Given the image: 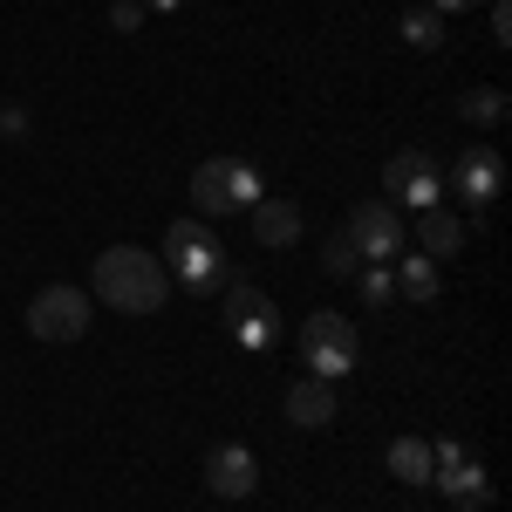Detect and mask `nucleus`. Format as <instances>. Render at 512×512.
I'll return each instance as SVG.
<instances>
[{"label":"nucleus","instance_id":"nucleus-5","mask_svg":"<svg viewBox=\"0 0 512 512\" xmlns=\"http://www.w3.org/2000/svg\"><path fill=\"white\" fill-rule=\"evenodd\" d=\"M28 335L35 342H82L89 335V294L69 287V280L41 287L35 301H28Z\"/></svg>","mask_w":512,"mask_h":512},{"label":"nucleus","instance_id":"nucleus-7","mask_svg":"<svg viewBox=\"0 0 512 512\" xmlns=\"http://www.w3.org/2000/svg\"><path fill=\"white\" fill-rule=\"evenodd\" d=\"M342 233H349V246L362 253V267H390L396 253L410 246V233H403V219H396V205H355Z\"/></svg>","mask_w":512,"mask_h":512},{"label":"nucleus","instance_id":"nucleus-12","mask_svg":"<svg viewBox=\"0 0 512 512\" xmlns=\"http://www.w3.org/2000/svg\"><path fill=\"white\" fill-rule=\"evenodd\" d=\"M458 246H465V219H458V212H444V205L417 212V253H431V260H451Z\"/></svg>","mask_w":512,"mask_h":512},{"label":"nucleus","instance_id":"nucleus-15","mask_svg":"<svg viewBox=\"0 0 512 512\" xmlns=\"http://www.w3.org/2000/svg\"><path fill=\"white\" fill-rule=\"evenodd\" d=\"M396 294H410V301H437V260H431V253H396Z\"/></svg>","mask_w":512,"mask_h":512},{"label":"nucleus","instance_id":"nucleus-25","mask_svg":"<svg viewBox=\"0 0 512 512\" xmlns=\"http://www.w3.org/2000/svg\"><path fill=\"white\" fill-rule=\"evenodd\" d=\"M465 7H478V0H431V14H465Z\"/></svg>","mask_w":512,"mask_h":512},{"label":"nucleus","instance_id":"nucleus-9","mask_svg":"<svg viewBox=\"0 0 512 512\" xmlns=\"http://www.w3.org/2000/svg\"><path fill=\"white\" fill-rule=\"evenodd\" d=\"M205 485H212V499H253V492H260V458H253L246 444H212Z\"/></svg>","mask_w":512,"mask_h":512},{"label":"nucleus","instance_id":"nucleus-1","mask_svg":"<svg viewBox=\"0 0 512 512\" xmlns=\"http://www.w3.org/2000/svg\"><path fill=\"white\" fill-rule=\"evenodd\" d=\"M89 294L117 315H158L171 301V267L144 246H103L89 267Z\"/></svg>","mask_w":512,"mask_h":512},{"label":"nucleus","instance_id":"nucleus-2","mask_svg":"<svg viewBox=\"0 0 512 512\" xmlns=\"http://www.w3.org/2000/svg\"><path fill=\"white\" fill-rule=\"evenodd\" d=\"M164 267H171V280H185L192 294H212V287H226V246L205 233L198 219H171L164 226V253H158Z\"/></svg>","mask_w":512,"mask_h":512},{"label":"nucleus","instance_id":"nucleus-8","mask_svg":"<svg viewBox=\"0 0 512 512\" xmlns=\"http://www.w3.org/2000/svg\"><path fill=\"white\" fill-rule=\"evenodd\" d=\"M451 185H458V198H465L472 212H485V205H499V192H506V158H499V151H458Z\"/></svg>","mask_w":512,"mask_h":512},{"label":"nucleus","instance_id":"nucleus-10","mask_svg":"<svg viewBox=\"0 0 512 512\" xmlns=\"http://www.w3.org/2000/svg\"><path fill=\"white\" fill-rule=\"evenodd\" d=\"M335 410H342V403H335V383H321V376H301V383L287 390V424H294V431H328Z\"/></svg>","mask_w":512,"mask_h":512},{"label":"nucleus","instance_id":"nucleus-21","mask_svg":"<svg viewBox=\"0 0 512 512\" xmlns=\"http://www.w3.org/2000/svg\"><path fill=\"white\" fill-rule=\"evenodd\" d=\"M110 28H117V35H137V28H144V0H117V7H110Z\"/></svg>","mask_w":512,"mask_h":512},{"label":"nucleus","instance_id":"nucleus-18","mask_svg":"<svg viewBox=\"0 0 512 512\" xmlns=\"http://www.w3.org/2000/svg\"><path fill=\"white\" fill-rule=\"evenodd\" d=\"M403 41H410V48H444V14L410 7V14H403Z\"/></svg>","mask_w":512,"mask_h":512},{"label":"nucleus","instance_id":"nucleus-26","mask_svg":"<svg viewBox=\"0 0 512 512\" xmlns=\"http://www.w3.org/2000/svg\"><path fill=\"white\" fill-rule=\"evenodd\" d=\"M144 7H178V0H144Z\"/></svg>","mask_w":512,"mask_h":512},{"label":"nucleus","instance_id":"nucleus-17","mask_svg":"<svg viewBox=\"0 0 512 512\" xmlns=\"http://www.w3.org/2000/svg\"><path fill=\"white\" fill-rule=\"evenodd\" d=\"M458 110H465V123H478V130H499V123H506V89H472Z\"/></svg>","mask_w":512,"mask_h":512},{"label":"nucleus","instance_id":"nucleus-24","mask_svg":"<svg viewBox=\"0 0 512 512\" xmlns=\"http://www.w3.org/2000/svg\"><path fill=\"white\" fill-rule=\"evenodd\" d=\"M21 130H28V110H21V103H7V110H0V137H21Z\"/></svg>","mask_w":512,"mask_h":512},{"label":"nucleus","instance_id":"nucleus-3","mask_svg":"<svg viewBox=\"0 0 512 512\" xmlns=\"http://www.w3.org/2000/svg\"><path fill=\"white\" fill-rule=\"evenodd\" d=\"M301 362H308V376H321V383H342L355 362H362L355 321L335 315V308H315V315L301 321Z\"/></svg>","mask_w":512,"mask_h":512},{"label":"nucleus","instance_id":"nucleus-13","mask_svg":"<svg viewBox=\"0 0 512 512\" xmlns=\"http://www.w3.org/2000/svg\"><path fill=\"white\" fill-rule=\"evenodd\" d=\"M431 485H437V492H444V499H451L458 512H478L485 499H492V478L478 472L472 458H465V465H444V472H437Z\"/></svg>","mask_w":512,"mask_h":512},{"label":"nucleus","instance_id":"nucleus-14","mask_svg":"<svg viewBox=\"0 0 512 512\" xmlns=\"http://www.w3.org/2000/svg\"><path fill=\"white\" fill-rule=\"evenodd\" d=\"M383 465H390V478H396V485H431V478H437V465H431V444H424V437H396L390 451H383Z\"/></svg>","mask_w":512,"mask_h":512},{"label":"nucleus","instance_id":"nucleus-23","mask_svg":"<svg viewBox=\"0 0 512 512\" xmlns=\"http://www.w3.org/2000/svg\"><path fill=\"white\" fill-rule=\"evenodd\" d=\"M492 41H499V48L512 41V7H506V0H492Z\"/></svg>","mask_w":512,"mask_h":512},{"label":"nucleus","instance_id":"nucleus-4","mask_svg":"<svg viewBox=\"0 0 512 512\" xmlns=\"http://www.w3.org/2000/svg\"><path fill=\"white\" fill-rule=\"evenodd\" d=\"M260 171L246 158H205L192 171V205L205 219H226V212H246V205H260Z\"/></svg>","mask_w":512,"mask_h":512},{"label":"nucleus","instance_id":"nucleus-20","mask_svg":"<svg viewBox=\"0 0 512 512\" xmlns=\"http://www.w3.org/2000/svg\"><path fill=\"white\" fill-rule=\"evenodd\" d=\"M362 301H369V308H376V315H383V308H396V274L390 267H362Z\"/></svg>","mask_w":512,"mask_h":512},{"label":"nucleus","instance_id":"nucleus-11","mask_svg":"<svg viewBox=\"0 0 512 512\" xmlns=\"http://www.w3.org/2000/svg\"><path fill=\"white\" fill-rule=\"evenodd\" d=\"M246 212H253V239L274 246V253L301 239V205H287V198H260V205H246Z\"/></svg>","mask_w":512,"mask_h":512},{"label":"nucleus","instance_id":"nucleus-22","mask_svg":"<svg viewBox=\"0 0 512 512\" xmlns=\"http://www.w3.org/2000/svg\"><path fill=\"white\" fill-rule=\"evenodd\" d=\"M233 335L246 349H267V342H274V321H233Z\"/></svg>","mask_w":512,"mask_h":512},{"label":"nucleus","instance_id":"nucleus-6","mask_svg":"<svg viewBox=\"0 0 512 512\" xmlns=\"http://www.w3.org/2000/svg\"><path fill=\"white\" fill-rule=\"evenodd\" d=\"M383 192H390V205L431 212V205H444V171H437L431 151H396V158L383 164Z\"/></svg>","mask_w":512,"mask_h":512},{"label":"nucleus","instance_id":"nucleus-16","mask_svg":"<svg viewBox=\"0 0 512 512\" xmlns=\"http://www.w3.org/2000/svg\"><path fill=\"white\" fill-rule=\"evenodd\" d=\"M226 321H274V301H267L253 280L226 274Z\"/></svg>","mask_w":512,"mask_h":512},{"label":"nucleus","instance_id":"nucleus-19","mask_svg":"<svg viewBox=\"0 0 512 512\" xmlns=\"http://www.w3.org/2000/svg\"><path fill=\"white\" fill-rule=\"evenodd\" d=\"M321 267H328L335 280H355V274H362V253L349 246V233H335L328 246H321Z\"/></svg>","mask_w":512,"mask_h":512}]
</instances>
